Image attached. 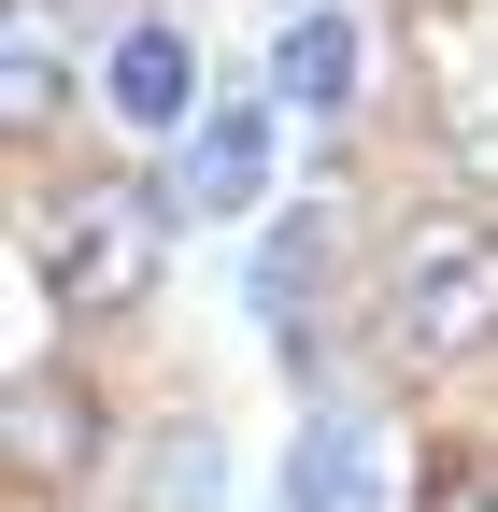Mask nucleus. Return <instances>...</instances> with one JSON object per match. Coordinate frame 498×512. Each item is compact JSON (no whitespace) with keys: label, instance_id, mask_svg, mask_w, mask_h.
Masks as SVG:
<instances>
[{"label":"nucleus","instance_id":"nucleus-1","mask_svg":"<svg viewBox=\"0 0 498 512\" xmlns=\"http://www.w3.org/2000/svg\"><path fill=\"white\" fill-rule=\"evenodd\" d=\"M385 342L399 356H484L498 342V228L484 214H413L385 256Z\"/></svg>","mask_w":498,"mask_h":512},{"label":"nucleus","instance_id":"nucleus-10","mask_svg":"<svg viewBox=\"0 0 498 512\" xmlns=\"http://www.w3.org/2000/svg\"><path fill=\"white\" fill-rule=\"evenodd\" d=\"M427 512H498V456H456L442 484H427Z\"/></svg>","mask_w":498,"mask_h":512},{"label":"nucleus","instance_id":"nucleus-8","mask_svg":"<svg viewBox=\"0 0 498 512\" xmlns=\"http://www.w3.org/2000/svg\"><path fill=\"white\" fill-rule=\"evenodd\" d=\"M114 114H129V128H171L185 114V43L171 29H129V43H114Z\"/></svg>","mask_w":498,"mask_h":512},{"label":"nucleus","instance_id":"nucleus-3","mask_svg":"<svg viewBox=\"0 0 498 512\" xmlns=\"http://www.w3.org/2000/svg\"><path fill=\"white\" fill-rule=\"evenodd\" d=\"M314 285H328V200H299V214L257 242V328L285 342L299 384H328V370H314Z\"/></svg>","mask_w":498,"mask_h":512},{"label":"nucleus","instance_id":"nucleus-7","mask_svg":"<svg viewBox=\"0 0 498 512\" xmlns=\"http://www.w3.org/2000/svg\"><path fill=\"white\" fill-rule=\"evenodd\" d=\"M370 484H385V441L356 413H314V441L285 456V512H370Z\"/></svg>","mask_w":498,"mask_h":512},{"label":"nucleus","instance_id":"nucleus-5","mask_svg":"<svg viewBox=\"0 0 498 512\" xmlns=\"http://www.w3.org/2000/svg\"><path fill=\"white\" fill-rule=\"evenodd\" d=\"M356 100V15L342 0H299L271 43V114H342Z\"/></svg>","mask_w":498,"mask_h":512},{"label":"nucleus","instance_id":"nucleus-6","mask_svg":"<svg viewBox=\"0 0 498 512\" xmlns=\"http://www.w3.org/2000/svg\"><path fill=\"white\" fill-rule=\"evenodd\" d=\"M257 171H271V114H242V100H228L200 143H185V171L157 185V200H171V214H242V200H257Z\"/></svg>","mask_w":498,"mask_h":512},{"label":"nucleus","instance_id":"nucleus-4","mask_svg":"<svg viewBox=\"0 0 498 512\" xmlns=\"http://www.w3.org/2000/svg\"><path fill=\"white\" fill-rule=\"evenodd\" d=\"M0 441H15V484H72L100 456V413L72 370H15V399H0Z\"/></svg>","mask_w":498,"mask_h":512},{"label":"nucleus","instance_id":"nucleus-2","mask_svg":"<svg viewBox=\"0 0 498 512\" xmlns=\"http://www.w3.org/2000/svg\"><path fill=\"white\" fill-rule=\"evenodd\" d=\"M157 242H171V200H157V185H86V200L43 228V285H57V313H72V328L129 313V299L157 285Z\"/></svg>","mask_w":498,"mask_h":512},{"label":"nucleus","instance_id":"nucleus-9","mask_svg":"<svg viewBox=\"0 0 498 512\" xmlns=\"http://www.w3.org/2000/svg\"><path fill=\"white\" fill-rule=\"evenodd\" d=\"M0 86H15V128H57V57L15 29V72H0Z\"/></svg>","mask_w":498,"mask_h":512}]
</instances>
